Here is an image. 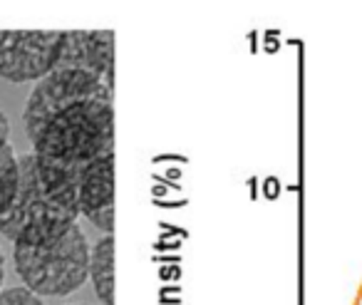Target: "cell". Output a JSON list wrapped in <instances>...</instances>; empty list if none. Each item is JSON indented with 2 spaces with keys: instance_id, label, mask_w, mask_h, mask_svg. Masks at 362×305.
Segmentation results:
<instances>
[{
  "instance_id": "cell-1",
  "label": "cell",
  "mask_w": 362,
  "mask_h": 305,
  "mask_svg": "<svg viewBox=\"0 0 362 305\" xmlns=\"http://www.w3.org/2000/svg\"><path fill=\"white\" fill-rule=\"evenodd\" d=\"M112 90L102 77L72 67L42 77L23 115L33 154L80 184L92 161L115 151Z\"/></svg>"
},
{
  "instance_id": "cell-2",
  "label": "cell",
  "mask_w": 362,
  "mask_h": 305,
  "mask_svg": "<svg viewBox=\"0 0 362 305\" xmlns=\"http://www.w3.org/2000/svg\"><path fill=\"white\" fill-rule=\"evenodd\" d=\"M77 219V181L35 154L21 156L18 189L11 209L0 216V234L16 246H40L67 234Z\"/></svg>"
},
{
  "instance_id": "cell-3",
  "label": "cell",
  "mask_w": 362,
  "mask_h": 305,
  "mask_svg": "<svg viewBox=\"0 0 362 305\" xmlns=\"http://www.w3.org/2000/svg\"><path fill=\"white\" fill-rule=\"evenodd\" d=\"M16 268L37 295H70L90 275V243L80 226L40 246H16Z\"/></svg>"
},
{
  "instance_id": "cell-4",
  "label": "cell",
  "mask_w": 362,
  "mask_h": 305,
  "mask_svg": "<svg viewBox=\"0 0 362 305\" xmlns=\"http://www.w3.org/2000/svg\"><path fill=\"white\" fill-rule=\"evenodd\" d=\"M62 40L65 33L0 30V77L11 82H40L57 67Z\"/></svg>"
},
{
  "instance_id": "cell-5",
  "label": "cell",
  "mask_w": 362,
  "mask_h": 305,
  "mask_svg": "<svg viewBox=\"0 0 362 305\" xmlns=\"http://www.w3.org/2000/svg\"><path fill=\"white\" fill-rule=\"evenodd\" d=\"M80 216H87L97 229L112 234L115 229V151L95 159L77 184Z\"/></svg>"
},
{
  "instance_id": "cell-6",
  "label": "cell",
  "mask_w": 362,
  "mask_h": 305,
  "mask_svg": "<svg viewBox=\"0 0 362 305\" xmlns=\"http://www.w3.org/2000/svg\"><path fill=\"white\" fill-rule=\"evenodd\" d=\"M57 67L92 72L115 87V35L110 30L65 33Z\"/></svg>"
},
{
  "instance_id": "cell-7",
  "label": "cell",
  "mask_w": 362,
  "mask_h": 305,
  "mask_svg": "<svg viewBox=\"0 0 362 305\" xmlns=\"http://www.w3.org/2000/svg\"><path fill=\"white\" fill-rule=\"evenodd\" d=\"M90 278L95 283L97 298L105 305H115V238L107 234L90 251Z\"/></svg>"
},
{
  "instance_id": "cell-8",
  "label": "cell",
  "mask_w": 362,
  "mask_h": 305,
  "mask_svg": "<svg viewBox=\"0 0 362 305\" xmlns=\"http://www.w3.org/2000/svg\"><path fill=\"white\" fill-rule=\"evenodd\" d=\"M18 189V159L11 142L0 137V216L13 204Z\"/></svg>"
},
{
  "instance_id": "cell-9",
  "label": "cell",
  "mask_w": 362,
  "mask_h": 305,
  "mask_svg": "<svg viewBox=\"0 0 362 305\" xmlns=\"http://www.w3.org/2000/svg\"><path fill=\"white\" fill-rule=\"evenodd\" d=\"M0 305H45L30 288H8L0 293Z\"/></svg>"
},
{
  "instance_id": "cell-10",
  "label": "cell",
  "mask_w": 362,
  "mask_h": 305,
  "mask_svg": "<svg viewBox=\"0 0 362 305\" xmlns=\"http://www.w3.org/2000/svg\"><path fill=\"white\" fill-rule=\"evenodd\" d=\"M0 137H3V139L11 137V122H8V117L3 115V112H0Z\"/></svg>"
},
{
  "instance_id": "cell-11",
  "label": "cell",
  "mask_w": 362,
  "mask_h": 305,
  "mask_svg": "<svg viewBox=\"0 0 362 305\" xmlns=\"http://www.w3.org/2000/svg\"><path fill=\"white\" fill-rule=\"evenodd\" d=\"M0 283H3V253H0Z\"/></svg>"
}]
</instances>
